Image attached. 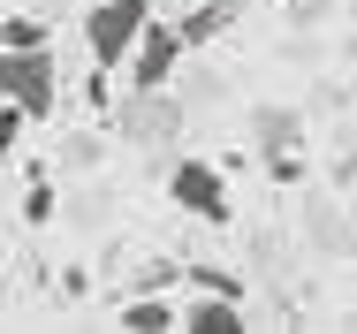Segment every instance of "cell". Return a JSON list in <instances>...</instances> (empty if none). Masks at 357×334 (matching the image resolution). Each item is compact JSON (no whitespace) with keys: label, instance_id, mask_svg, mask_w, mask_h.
Returning <instances> with one entry per match:
<instances>
[{"label":"cell","instance_id":"cell-1","mask_svg":"<svg viewBox=\"0 0 357 334\" xmlns=\"http://www.w3.org/2000/svg\"><path fill=\"white\" fill-rule=\"evenodd\" d=\"M144 23H152V0H91L84 8V54H91V68H130Z\"/></svg>","mask_w":357,"mask_h":334},{"label":"cell","instance_id":"cell-2","mask_svg":"<svg viewBox=\"0 0 357 334\" xmlns=\"http://www.w3.org/2000/svg\"><path fill=\"white\" fill-rule=\"evenodd\" d=\"M0 99H15L31 122H54V107H61L54 46H8V54H0Z\"/></svg>","mask_w":357,"mask_h":334},{"label":"cell","instance_id":"cell-3","mask_svg":"<svg viewBox=\"0 0 357 334\" xmlns=\"http://www.w3.org/2000/svg\"><path fill=\"white\" fill-rule=\"evenodd\" d=\"M167 205H183L190 220H206V228H228V175H220L213 160H198V152H183L175 167H167Z\"/></svg>","mask_w":357,"mask_h":334},{"label":"cell","instance_id":"cell-4","mask_svg":"<svg viewBox=\"0 0 357 334\" xmlns=\"http://www.w3.org/2000/svg\"><path fill=\"white\" fill-rule=\"evenodd\" d=\"M183 54H190V38H183V23H144V38H137V54H130V91H167L175 84V68H183Z\"/></svg>","mask_w":357,"mask_h":334},{"label":"cell","instance_id":"cell-5","mask_svg":"<svg viewBox=\"0 0 357 334\" xmlns=\"http://www.w3.org/2000/svg\"><path fill=\"white\" fill-rule=\"evenodd\" d=\"M243 296H228V289H198L190 304H183V334H243Z\"/></svg>","mask_w":357,"mask_h":334},{"label":"cell","instance_id":"cell-6","mask_svg":"<svg viewBox=\"0 0 357 334\" xmlns=\"http://www.w3.org/2000/svg\"><path fill=\"white\" fill-rule=\"evenodd\" d=\"M175 122H183V107L167 91H130V107H122V130L130 137H175Z\"/></svg>","mask_w":357,"mask_h":334},{"label":"cell","instance_id":"cell-7","mask_svg":"<svg viewBox=\"0 0 357 334\" xmlns=\"http://www.w3.org/2000/svg\"><path fill=\"white\" fill-rule=\"evenodd\" d=\"M114 327L122 334H167V327H183V304H167V296H122Z\"/></svg>","mask_w":357,"mask_h":334},{"label":"cell","instance_id":"cell-8","mask_svg":"<svg viewBox=\"0 0 357 334\" xmlns=\"http://www.w3.org/2000/svg\"><path fill=\"white\" fill-rule=\"evenodd\" d=\"M228 23H236V0H198V8L183 15V38H190V46H213Z\"/></svg>","mask_w":357,"mask_h":334},{"label":"cell","instance_id":"cell-9","mask_svg":"<svg viewBox=\"0 0 357 334\" xmlns=\"http://www.w3.org/2000/svg\"><path fill=\"white\" fill-rule=\"evenodd\" d=\"M251 130H259V144H266V152H282V144H296V137H304V122H296L289 107H259V114H251Z\"/></svg>","mask_w":357,"mask_h":334},{"label":"cell","instance_id":"cell-10","mask_svg":"<svg viewBox=\"0 0 357 334\" xmlns=\"http://www.w3.org/2000/svg\"><path fill=\"white\" fill-rule=\"evenodd\" d=\"M8 46H54V31H46L38 15H23V8H15V15H8Z\"/></svg>","mask_w":357,"mask_h":334},{"label":"cell","instance_id":"cell-11","mask_svg":"<svg viewBox=\"0 0 357 334\" xmlns=\"http://www.w3.org/2000/svg\"><path fill=\"white\" fill-rule=\"evenodd\" d=\"M190 289H228V296H243V281L220 273V266H190Z\"/></svg>","mask_w":357,"mask_h":334}]
</instances>
